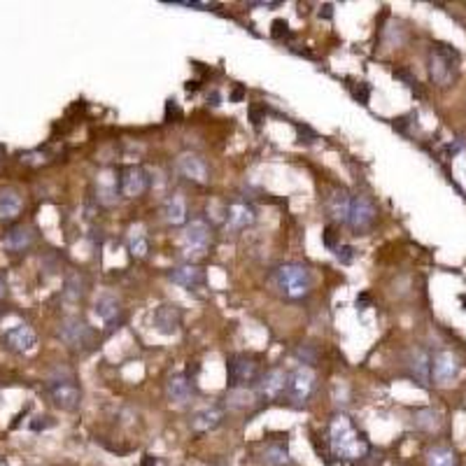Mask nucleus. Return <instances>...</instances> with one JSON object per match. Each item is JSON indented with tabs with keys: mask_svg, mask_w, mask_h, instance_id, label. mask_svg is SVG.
Instances as JSON below:
<instances>
[{
	"mask_svg": "<svg viewBox=\"0 0 466 466\" xmlns=\"http://www.w3.org/2000/svg\"><path fill=\"white\" fill-rule=\"evenodd\" d=\"M224 420V410L219 406H205L201 410H196V413L192 415V429L194 432H212V429H217L219 425H222Z\"/></svg>",
	"mask_w": 466,
	"mask_h": 466,
	"instance_id": "obj_21",
	"label": "nucleus"
},
{
	"mask_svg": "<svg viewBox=\"0 0 466 466\" xmlns=\"http://www.w3.org/2000/svg\"><path fill=\"white\" fill-rule=\"evenodd\" d=\"M116 185H119V180H116L114 175H101L98 177V201H101L103 205H114L116 201H119Z\"/></svg>",
	"mask_w": 466,
	"mask_h": 466,
	"instance_id": "obj_26",
	"label": "nucleus"
},
{
	"mask_svg": "<svg viewBox=\"0 0 466 466\" xmlns=\"http://www.w3.org/2000/svg\"><path fill=\"white\" fill-rule=\"evenodd\" d=\"M170 280L175 282V285L185 287V290H199V287L205 285V271L201 266H196V263H182V266H177L170 271Z\"/></svg>",
	"mask_w": 466,
	"mask_h": 466,
	"instance_id": "obj_19",
	"label": "nucleus"
},
{
	"mask_svg": "<svg viewBox=\"0 0 466 466\" xmlns=\"http://www.w3.org/2000/svg\"><path fill=\"white\" fill-rule=\"evenodd\" d=\"M65 298L68 301H79V298L87 294V278L82 273H70L65 278Z\"/></svg>",
	"mask_w": 466,
	"mask_h": 466,
	"instance_id": "obj_30",
	"label": "nucleus"
},
{
	"mask_svg": "<svg viewBox=\"0 0 466 466\" xmlns=\"http://www.w3.org/2000/svg\"><path fill=\"white\" fill-rule=\"evenodd\" d=\"M336 238H338V233H336V229L334 226H327V229H324V236H322V241H324V247H329V250H338V245H336Z\"/></svg>",
	"mask_w": 466,
	"mask_h": 466,
	"instance_id": "obj_40",
	"label": "nucleus"
},
{
	"mask_svg": "<svg viewBox=\"0 0 466 466\" xmlns=\"http://www.w3.org/2000/svg\"><path fill=\"white\" fill-rule=\"evenodd\" d=\"M350 91H352V98L361 105H369V98H371V87L366 82H359V84H350Z\"/></svg>",
	"mask_w": 466,
	"mask_h": 466,
	"instance_id": "obj_34",
	"label": "nucleus"
},
{
	"mask_svg": "<svg viewBox=\"0 0 466 466\" xmlns=\"http://www.w3.org/2000/svg\"><path fill=\"white\" fill-rule=\"evenodd\" d=\"M143 466H156V459L147 455V457H145V462H143Z\"/></svg>",
	"mask_w": 466,
	"mask_h": 466,
	"instance_id": "obj_48",
	"label": "nucleus"
},
{
	"mask_svg": "<svg viewBox=\"0 0 466 466\" xmlns=\"http://www.w3.org/2000/svg\"><path fill=\"white\" fill-rule=\"evenodd\" d=\"M207 103H210V105H222V96H219V91L217 89H212L210 94H207Z\"/></svg>",
	"mask_w": 466,
	"mask_h": 466,
	"instance_id": "obj_43",
	"label": "nucleus"
},
{
	"mask_svg": "<svg viewBox=\"0 0 466 466\" xmlns=\"http://www.w3.org/2000/svg\"><path fill=\"white\" fill-rule=\"evenodd\" d=\"M47 392L52 396V401L63 410H75L79 406V398H82L75 376L68 369H59L47 380Z\"/></svg>",
	"mask_w": 466,
	"mask_h": 466,
	"instance_id": "obj_4",
	"label": "nucleus"
},
{
	"mask_svg": "<svg viewBox=\"0 0 466 466\" xmlns=\"http://www.w3.org/2000/svg\"><path fill=\"white\" fill-rule=\"evenodd\" d=\"M440 420H443L440 413L434 408H420V410H415V415H413V425L422 429V432H436L440 427Z\"/></svg>",
	"mask_w": 466,
	"mask_h": 466,
	"instance_id": "obj_28",
	"label": "nucleus"
},
{
	"mask_svg": "<svg viewBox=\"0 0 466 466\" xmlns=\"http://www.w3.org/2000/svg\"><path fill=\"white\" fill-rule=\"evenodd\" d=\"M315 385H317V378L315 373H312L310 366H296L292 373H287V398L294 403L296 408L305 406V403L310 401L312 392H315Z\"/></svg>",
	"mask_w": 466,
	"mask_h": 466,
	"instance_id": "obj_5",
	"label": "nucleus"
},
{
	"mask_svg": "<svg viewBox=\"0 0 466 466\" xmlns=\"http://www.w3.org/2000/svg\"><path fill=\"white\" fill-rule=\"evenodd\" d=\"M294 354H296V359L301 361L303 366H310L317 361V350L312 345H298L296 350H294Z\"/></svg>",
	"mask_w": 466,
	"mask_h": 466,
	"instance_id": "obj_33",
	"label": "nucleus"
},
{
	"mask_svg": "<svg viewBox=\"0 0 466 466\" xmlns=\"http://www.w3.org/2000/svg\"><path fill=\"white\" fill-rule=\"evenodd\" d=\"M427 466H457L455 452L447 445H434L427 452Z\"/></svg>",
	"mask_w": 466,
	"mask_h": 466,
	"instance_id": "obj_29",
	"label": "nucleus"
},
{
	"mask_svg": "<svg viewBox=\"0 0 466 466\" xmlns=\"http://www.w3.org/2000/svg\"><path fill=\"white\" fill-rule=\"evenodd\" d=\"M296 133H298V143H308L310 145V143H315V140H317V133L312 131L310 126H305V124L303 126L296 124Z\"/></svg>",
	"mask_w": 466,
	"mask_h": 466,
	"instance_id": "obj_38",
	"label": "nucleus"
},
{
	"mask_svg": "<svg viewBox=\"0 0 466 466\" xmlns=\"http://www.w3.org/2000/svg\"><path fill=\"white\" fill-rule=\"evenodd\" d=\"M59 338L63 341L68 347H72V350H84V347H89L91 343H94L96 334H94V329H91L89 324L82 320V317L70 315V317H65V320L61 322Z\"/></svg>",
	"mask_w": 466,
	"mask_h": 466,
	"instance_id": "obj_8",
	"label": "nucleus"
},
{
	"mask_svg": "<svg viewBox=\"0 0 466 466\" xmlns=\"http://www.w3.org/2000/svg\"><path fill=\"white\" fill-rule=\"evenodd\" d=\"M180 108H177V103L170 98L168 103H165V121H170V116H175V119H180Z\"/></svg>",
	"mask_w": 466,
	"mask_h": 466,
	"instance_id": "obj_42",
	"label": "nucleus"
},
{
	"mask_svg": "<svg viewBox=\"0 0 466 466\" xmlns=\"http://www.w3.org/2000/svg\"><path fill=\"white\" fill-rule=\"evenodd\" d=\"M30 243H33V229L30 226H12V229L5 233V247L10 250V252H23V250L30 247Z\"/></svg>",
	"mask_w": 466,
	"mask_h": 466,
	"instance_id": "obj_25",
	"label": "nucleus"
},
{
	"mask_svg": "<svg viewBox=\"0 0 466 466\" xmlns=\"http://www.w3.org/2000/svg\"><path fill=\"white\" fill-rule=\"evenodd\" d=\"M329 445L338 459H361L369 452V440L364 434L357 432V427L352 425V420L347 415H334L329 422Z\"/></svg>",
	"mask_w": 466,
	"mask_h": 466,
	"instance_id": "obj_1",
	"label": "nucleus"
},
{
	"mask_svg": "<svg viewBox=\"0 0 466 466\" xmlns=\"http://www.w3.org/2000/svg\"><path fill=\"white\" fill-rule=\"evenodd\" d=\"M334 5H322V10H320V17H324V19H331V14H334Z\"/></svg>",
	"mask_w": 466,
	"mask_h": 466,
	"instance_id": "obj_45",
	"label": "nucleus"
},
{
	"mask_svg": "<svg viewBox=\"0 0 466 466\" xmlns=\"http://www.w3.org/2000/svg\"><path fill=\"white\" fill-rule=\"evenodd\" d=\"M287 392V373L282 369H271L256 380V394L268 401H275Z\"/></svg>",
	"mask_w": 466,
	"mask_h": 466,
	"instance_id": "obj_15",
	"label": "nucleus"
},
{
	"mask_svg": "<svg viewBox=\"0 0 466 466\" xmlns=\"http://www.w3.org/2000/svg\"><path fill=\"white\" fill-rule=\"evenodd\" d=\"M459 52L450 45H436L429 54V77L436 87H450L457 75Z\"/></svg>",
	"mask_w": 466,
	"mask_h": 466,
	"instance_id": "obj_3",
	"label": "nucleus"
},
{
	"mask_svg": "<svg viewBox=\"0 0 466 466\" xmlns=\"http://www.w3.org/2000/svg\"><path fill=\"white\" fill-rule=\"evenodd\" d=\"M175 168L185 180L194 182V185H207V180H210V170H207L205 159L192 154V152H185V154L177 156Z\"/></svg>",
	"mask_w": 466,
	"mask_h": 466,
	"instance_id": "obj_11",
	"label": "nucleus"
},
{
	"mask_svg": "<svg viewBox=\"0 0 466 466\" xmlns=\"http://www.w3.org/2000/svg\"><path fill=\"white\" fill-rule=\"evenodd\" d=\"M256 401L254 392H247V387H238L229 392V408L233 410H247L252 408Z\"/></svg>",
	"mask_w": 466,
	"mask_h": 466,
	"instance_id": "obj_32",
	"label": "nucleus"
},
{
	"mask_svg": "<svg viewBox=\"0 0 466 466\" xmlns=\"http://www.w3.org/2000/svg\"><path fill=\"white\" fill-rule=\"evenodd\" d=\"M152 327L163 336H175L182 327V310L175 303H163L159 305L152 315Z\"/></svg>",
	"mask_w": 466,
	"mask_h": 466,
	"instance_id": "obj_13",
	"label": "nucleus"
},
{
	"mask_svg": "<svg viewBox=\"0 0 466 466\" xmlns=\"http://www.w3.org/2000/svg\"><path fill=\"white\" fill-rule=\"evenodd\" d=\"M128 252L136 256V259H145L147 252H150V241H147L143 229H133L128 233Z\"/></svg>",
	"mask_w": 466,
	"mask_h": 466,
	"instance_id": "obj_31",
	"label": "nucleus"
},
{
	"mask_svg": "<svg viewBox=\"0 0 466 466\" xmlns=\"http://www.w3.org/2000/svg\"><path fill=\"white\" fill-rule=\"evenodd\" d=\"M256 222V210L252 203H247V201H233V203L226 207V229L229 231H243L247 229V226H252Z\"/></svg>",
	"mask_w": 466,
	"mask_h": 466,
	"instance_id": "obj_14",
	"label": "nucleus"
},
{
	"mask_svg": "<svg viewBox=\"0 0 466 466\" xmlns=\"http://www.w3.org/2000/svg\"><path fill=\"white\" fill-rule=\"evenodd\" d=\"M350 203H352V196H350L345 189H341V187L331 189L329 196H324V210H327L329 219L341 222V224H347Z\"/></svg>",
	"mask_w": 466,
	"mask_h": 466,
	"instance_id": "obj_17",
	"label": "nucleus"
},
{
	"mask_svg": "<svg viewBox=\"0 0 466 466\" xmlns=\"http://www.w3.org/2000/svg\"><path fill=\"white\" fill-rule=\"evenodd\" d=\"M250 119H252V124L259 128L263 124V119H266V108H259V105H252L250 108Z\"/></svg>",
	"mask_w": 466,
	"mask_h": 466,
	"instance_id": "obj_41",
	"label": "nucleus"
},
{
	"mask_svg": "<svg viewBox=\"0 0 466 466\" xmlns=\"http://www.w3.org/2000/svg\"><path fill=\"white\" fill-rule=\"evenodd\" d=\"M432 376L438 385H450L459 376V359L450 350H440L432 361Z\"/></svg>",
	"mask_w": 466,
	"mask_h": 466,
	"instance_id": "obj_16",
	"label": "nucleus"
},
{
	"mask_svg": "<svg viewBox=\"0 0 466 466\" xmlns=\"http://www.w3.org/2000/svg\"><path fill=\"white\" fill-rule=\"evenodd\" d=\"M378 219V207L366 194L352 196V203H350V214H347V226L352 229L357 236H366Z\"/></svg>",
	"mask_w": 466,
	"mask_h": 466,
	"instance_id": "obj_7",
	"label": "nucleus"
},
{
	"mask_svg": "<svg viewBox=\"0 0 466 466\" xmlns=\"http://www.w3.org/2000/svg\"><path fill=\"white\" fill-rule=\"evenodd\" d=\"M226 380H229L231 389L247 387L250 383L259 380V364H256V359L243 352L231 354L226 359Z\"/></svg>",
	"mask_w": 466,
	"mask_h": 466,
	"instance_id": "obj_6",
	"label": "nucleus"
},
{
	"mask_svg": "<svg viewBox=\"0 0 466 466\" xmlns=\"http://www.w3.org/2000/svg\"><path fill=\"white\" fill-rule=\"evenodd\" d=\"M194 394H196L194 380H189V376L177 373V376H173L165 383V396H168V401L175 403V406H187L194 398Z\"/></svg>",
	"mask_w": 466,
	"mask_h": 466,
	"instance_id": "obj_18",
	"label": "nucleus"
},
{
	"mask_svg": "<svg viewBox=\"0 0 466 466\" xmlns=\"http://www.w3.org/2000/svg\"><path fill=\"white\" fill-rule=\"evenodd\" d=\"M271 35L275 40H285V38H292V30H290V23L285 19H275L271 23Z\"/></svg>",
	"mask_w": 466,
	"mask_h": 466,
	"instance_id": "obj_36",
	"label": "nucleus"
},
{
	"mask_svg": "<svg viewBox=\"0 0 466 466\" xmlns=\"http://www.w3.org/2000/svg\"><path fill=\"white\" fill-rule=\"evenodd\" d=\"M3 296H5V280L0 278V298H3Z\"/></svg>",
	"mask_w": 466,
	"mask_h": 466,
	"instance_id": "obj_49",
	"label": "nucleus"
},
{
	"mask_svg": "<svg viewBox=\"0 0 466 466\" xmlns=\"http://www.w3.org/2000/svg\"><path fill=\"white\" fill-rule=\"evenodd\" d=\"M394 77H396V79H401V82L406 84V87H410L413 91H418V94H420V82H418V77H415L408 68H396V70H394Z\"/></svg>",
	"mask_w": 466,
	"mask_h": 466,
	"instance_id": "obj_35",
	"label": "nucleus"
},
{
	"mask_svg": "<svg viewBox=\"0 0 466 466\" xmlns=\"http://www.w3.org/2000/svg\"><path fill=\"white\" fill-rule=\"evenodd\" d=\"M261 462L266 466H285L290 464V452L285 443H268L261 450Z\"/></svg>",
	"mask_w": 466,
	"mask_h": 466,
	"instance_id": "obj_27",
	"label": "nucleus"
},
{
	"mask_svg": "<svg viewBox=\"0 0 466 466\" xmlns=\"http://www.w3.org/2000/svg\"><path fill=\"white\" fill-rule=\"evenodd\" d=\"M385 40H387V45H392V47H398L403 42V28H394V26H389L387 28V33H385Z\"/></svg>",
	"mask_w": 466,
	"mask_h": 466,
	"instance_id": "obj_39",
	"label": "nucleus"
},
{
	"mask_svg": "<svg viewBox=\"0 0 466 466\" xmlns=\"http://www.w3.org/2000/svg\"><path fill=\"white\" fill-rule=\"evenodd\" d=\"M187 91L192 94V91H199V79H189L187 82Z\"/></svg>",
	"mask_w": 466,
	"mask_h": 466,
	"instance_id": "obj_47",
	"label": "nucleus"
},
{
	"mask_svg": "<svg viewBox=\"0 0 466 466\" xmlns=\"http://www.w3.org/2000/svg\"><path fill=\"white\" fill-rule=\"evenodd\" d=\"M403 371L410 380H415L422 387H427L429 383V373H432V361H429L427 352L422 347H410L403 357Z\"/></svg>",
	"mask_w": 466,
	"mask_h": 466,
	"instance_id": "obj_12",
	"label": "nucleus"
},
{
	"mask_svg": "<svg viewBox=\"0 0 466 466\" xmlns=\"http://www.w3.org/2000/svg\"><path fill=\"white\" fill-rule=\"evenodd\" d=\"M354 256H357V250H354L352 245H338V250H336V259H338L343 266H350V263L354 261Z\"/></svg>",
	"mask_w": 466,
	"mask_h": 466,
	"instance_id": "obj_37",
	"label": "nucleus"
},
{
	"mask_svg": "<svg viewBox=\"0 0 466 466\" xmlns=\"http://www.w3.org/2000/svg\"><path fill=\"white\" fill-rule=\"evenodd\" d=\"M150 189V173L140 165H126L119 173V192L126 199H138Z\"/></svg>",
	"mask_w": 466,
	"mask_h": 466,
	"instance_id": "obj_10",
	"label": "nucleus"
},
{
	"mask_svg": "<svg viewBox=\"0 0 466 466\" xmlns=\"http://www.w3.org/2000/svg\"><path fill=\"white\" fill-rule=\"evenodd\" d=\"M21 194L17 192L14 187H5L0 189V219L3 222H10V219H14L17 214L21 212Z\"/></svg>",
	"mask_w": 466,
	"mask_h": 466,
	"instance_id": "obj_24",
	"label": "nucleus"
},
{
	"mask_svg": "<svg viewBox=\"0 0 466 466\" xmlns=\"http://www.w3.org/2000/svg\"><path fill=\"white\" fill-rule=\"evenodd\" d=\"M163 219L170 226H182L187 224V201L180 192L170 194L168 201L163 203Z\"/></svg>",
	"mask_w": 466,
	"mask_h": 466,
	"instance_id": "obj_22",
	"label": "nucleus"
},
{
	"mask_svg": "<svg viewBox=\"0 0 466 466\" xmlns=\"http://www.w3.org/2000/svg\"><path fill=\"white\" fill-rule=\"evenodd\" d=\"M210 238H212L210 226L203 219H194V222L185 226V233H182V250H185L187 256H201L210 247Z\"/></svg>",
	"mask_w": 466,
	"mask_h": 466,
	"instance_id": "obj_9",
	"label": "nucleus"
},
{
	"mask_svg": "<svg viewBox=\"0 0 466 466\" xmlns=\"http://www.w3.org/2000/svg\"><path fill=\"white\" fill-rule=\"evenodd\" d=\"M273 285L290 301H303L312 292V273L308 266L298 261L282 263L273 273Z\"/></svg>",
	"mask_w": 466,
	"mask_h": 466,
	"instance_id": "obj_2",
	"label": "nucleus"
},
{
	"mask_svg": "<svg viewBox=\"0 0 466 466\" xmlns=\"http://www.w3.org/2000/svg\"><path fill=\"white\" fill-rule=\"evenodd\" d=\"M369 303V294H361V296H357V308L359 310H366L364 305Z\"/></svg>",
	"mask_w": 466,
	"mask_h": 466,
	"instance_id": "obj_46",
	"label": "nucleus"
},
{
	"mask_svg": "<svg viewBox=\"0 0 466 466\" xmlns=\"http://www.w3.org/2000/svg\"><path fill=\"white\" fill-rule=\"evenodd\" d=\"M5 341H8V345L12 350H17V352H28V350L35 345V334L28 324H17V327H12L8 334H5Z\"/></svg>",
	"mask_w": 466,
	"mask_h": 466,
	"instance_id": "obj_23",
	"label": "nucleus"
},
{
	"mask_svg": "<svg viewBox=\"0 0 466 466\" xmlns=\"http://www.w3.org/2000/svg\"><path fill=\"white\" fill-rule=\"evenodd\" d=\"M243 96H245V89L243 87H236V89H233V94H231V101L233 103H241Z\"/></svg>",
	"mask_w": 466,
	"mask_h": 466,
	"instance_id": "obj_44",
	"label": "nucleus"
},
{
	"mask_svg": "<svg viewBox=\"0 0 466 466\" xmlns=\"http://www.w3.org/2000/svg\"><path fill=\"white\" fill-rule=\"evenodd\" d=\"M94 310H96V315L108 324V327H116V324L124 320V308H121L119 298L112 296V294H103V296H98Z\"/></svg>",
	"mask_w": 466,
	"mask_h": 466,
	"instance_id": "obj_20",
	"label": "nucleus"
}]
</instances>
